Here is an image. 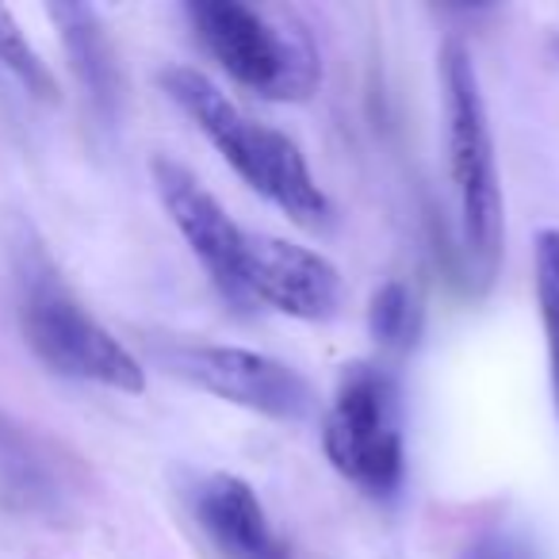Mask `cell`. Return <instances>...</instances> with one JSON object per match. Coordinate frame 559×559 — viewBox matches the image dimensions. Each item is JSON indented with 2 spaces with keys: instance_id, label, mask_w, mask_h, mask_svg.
Masks as SVG:
<instances>
[{
  "instance_id": "4",
  "label": "cell",
  "mask_w": 559,
  "mask_h": 559,
  "mask_svg": "<svg viewBox=\"0 0 559 559\" xmlns=\"http://www.w3.org/2000/svg\"><path fill=\"white\" fill-rule=\"evenodd\" d=\"M185 16L200 47L241 88L264 100H307L322 81L311 35L241 0H188Z\"/></svg>"
},
{
  "instance_id": "17",
  "label": "cell",
  "mask_w": 559,
  "mask_h": 559,
  "mask_svg": "<svg viewBox=\"0 0 559 559\" xmlns=\"http://www.w3.org/2000/svg\"><path fill=\"white\" fill-rule=\"evenodd\" d=\"M548 47H551V58H556V62H559V35H551Z\"/></svg>"
},
{
  "instance_id": "6",
  "label": "cell",
  "mask_w": 559,
  "mask_h": 559,
  "mask_svg": "<svg viewBox=\"0 0 559 559\" xmlns=\"http://www.w3.org/2000/svg\"><path fill=\"white\" fill-rule=\"evenodd\" d=\"M169 365L200 391L261 418L304 421L314 411L311 383L269 353L241 349V345H188L169 353Z\"/></svg>"
},
{
  "instance_id": "12",
  "label": "cell",
  "mask_w": 559,
  "mask_h": 559,
  "mask_svg": "<svg viewBox=\"0 0 559 559\" xmlns=\"http://www.w3.org/2000/svg\"><path fill=\"white\" fill-rule=\"evenodd\" d=\"M368 334L388 353L414 349L421 334V307L403 280H388L383 288H376L372 304H368Z\"/></svg>"
},
{
  "instance_id": "16",
  "label": "cell",
  "mask_w": 559,
  "mask_h": 559,
  "mask_svg": "<svg viewBox=\"0 0 559 559\" xmlns=\"http://www.w3.org/2000/svg\"><path fill=\"white\" fill-rule=\"evenodd\" d=\"M536 272H540V284H548L559 296V230H540L536 234Z\"/></svg>"
},
{
  "instance_id": "3",
  "label": "cell",
  "mask_w": 559,
  "mask_h": 559,
  "mask_svg": "<svg viewBox=\"0 0 559 559\" xmlns=\"http://www.w3.org/2000/svg\"><path fill=\"white\" fill-rule=\"evenodd\" d=\"M20 326L27 345L47 368L73 380H93L123 395L146 391L142 365L78 304L66 280L39 246H16Z\"/></svg>"
},
{
  "instance_id": "1",
  "label": "cell",
  "mask_w": 559,
  "mask_h": 559,
  "mask_svg": "<svg viewBox=\"0 0 559 559\" xmlns=\"http://www.w3.org/2000/svg\"><path fill=\"white\" fill-rule=\"evenodd\" d=\"M162 88L200 127L218 157L246 180V188H253L261 200L284 211L304 230H326L334 218V203L311 177L307 157L288 134L246 116L207 73L192 66H169L162 73Z\"/></svg>"
},
{
  "instance_id": "11",
  "label": "cell",
  "mask_w": 559,
  "mask_h": 559,
  "mask_svg": "<svg viewBox=\"0 0 559 559\" xmlns=\"http://www.w3.org/2000/svg\"><path fill=\"white\" fill-rule=\"evenodd\" d=\"M50 16L62 32L66 55H70L73 73L85 88L93 116L100 123H116L119 100H123V78H119L116 50H111V39L96 20V12L85 4H50Z\"/></svg>"
},
{
  "instance_id": "9",
  "label": "cell",
  "mask_w": 559,
  "mask_h": 559,
  "mask_svg": "<svg viewBox=\"0 0 559 559\" xmlns=\"http://www.w3.org/2000/svg\"><path fill=\"white\" fill-rule=\"evenodd\" d=\"M85 495L78 456L0 411V502L50 525L70 521Z\"/></svg>"
},
{
  "instance_id": "8",
  "label": "cell",
  "mask_w": 559,
  "mask_h": 559,
  "mask_svg": "<svg viewBox=\"0 0 559 559\" xmlns=\"http://www.w3.org/2000/svg\"><path fill=\"white\" fill-rule=\"evenodd\" d=\"M246 296L288 319L326 322L342 307V272L311 246L246 234Z\"/></svg>"
},
{
  "instance_id": "10",
  "label": "cell",
  "mask_w": 559,
  "mask_h": 559,
  "mask_svg": "<svg viewBox=\"0 0 559 559\" xmlns=\"http://www.w3.org/2000/svg\"><path fill=\"white\" fill-rule=\"evenodd\" d=\"M195 518L223 559H292L288 544L269 525L257 490L230 472H218L195 487Z\"/></svg>"
},
{
  "instance_id": "2",
  "label": "cell",
  "mask_w": 559,
  "mask_h": 559,
  "mask_svg": "<svg viewBox=\"0 0 559 559\" xmlns=\"http://www.w3.org/2000/svg\"><path fill=\"white\" fill-rule=\"evenodd\" d=\"M444 85V146H449V180L460 211V238L475 280L490 284L502 261V180H498L495 139H490L487 104L472 50L449 39L441 50Z\"/></svg>"
},
{
  "instance_id": "13",
  "label": "cell",
  "mask_w": 559,
  "mask_h": 559,
  "mask_svg": "<svg viewBox=\"0 0 559 559\" xmlns=\"http://www.w3.org/2000/svg\"><path fill=\"white\" fill-rule=\"evenodd\" d=\"M0 66H4L9 73H16L20 85H24L32 96H39V100H47V104L58 100L55 73H50L47 62L35 55V47L27 43V35L20 32V24L12 20V12L4 9V4H0Z\"/></svg>"
},
{
  "instance_id": "15",
  "label": "cell",
  "mask_w": 559,
  "mask_h": 559,
  "mask_svg": "<svg viewBox=\"0 0 559 559\" xmlns=\"http://www.w3.org/2000/svg\"><path fill=\"white\" fill-rule=\"evenodd\" d=\"M536 296H540V319L544 334H548V372H551V395H556V414H559V296L536 280Z\"/></svg>"
},
{
  "instance_id": "7",
  "label": "cell",
  "mask_w": 559,
  "mask_h": 559,
  "mask_svg": "<svg viewBox=\"0 0 559 559\" xmlns=\"http://www.w3.org/2000/svg\"><path fill=\"white\" fill-rule=\"evenodd\" d=\"M154 173V188L162 195L165 215L173 218L177 234L185 238V246L195 253V261L203 264V272L211 276L215 292L234 307L246 311V230L234 223L223 211V203L192 177L180 162L173 157H154L150 162Z\"/></svg>"
},
{
  "instance_id": "14",
  "label": "cell",
  "mask_w": 559,
  "mask_h": 559,
  "mask_svg": "<svg viewBox=\"0 0 559 559\" xmlns=\"http://www.w3.org/2000/svg\"><path fill=\"white\" fill-rule=\"evenodd\" d=\"M460 559H536V551L521 533L495 525L483 528L479 536H472V544L460 551Z\"/></svg>"
},
{
  "instance_id": "5",
  "label": "cell",
  "mask_w": 559,
  "mask_h": 559,
  "mask_svg": "<svg viewBox=\"0 0 559 559\" xmlns=\"http://www.w3.org/2000/svg\"><path fill=\"white\" fill-rule=\"evenodd\" d=\"M322 449L334 472L365 495L388 498L406 472L399 388L380 365H349L322 421Z\"/></svg>"
}]
</instances>
